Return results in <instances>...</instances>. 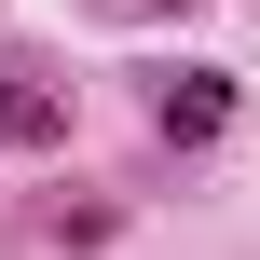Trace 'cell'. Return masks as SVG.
Returning <instances> with one entry per match:
<instances>
[{"label": "cell", "instance_id": "obj_1", "mask_svg": "<svg viewBox=\"0 0 260 260\" xmlns=\"http://www.w3.org/2000/svg\"><path fill=\"white\" fill-rule=\"evenodd\" d=\"M151 137H165V151H219V137H233V69H178V82L151 96Z\"/></svg>", "mask_w": 260, "mask_h": 260}, {"label": "cell", "instance_id": "obj_2", "mask_svg": "<svg viewBox=\"0 0 260 260\" xmlns=\"http://www.w3.org/2000/svg\"><path fill=\"white\" fill-rule=\"evenodd\" d=\"M0 151H69V96L55 82H0Z\"/></svg>", "mask_w": 260, "mask_h": 260}]
</instances>
